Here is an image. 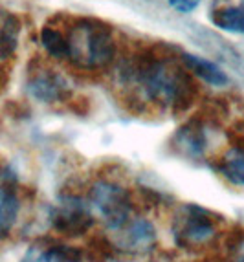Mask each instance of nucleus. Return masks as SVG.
I'll list each match as a JSON object with an SVG mask.
<instances>
[{
	"label": "nucleus",
	"instance_id": "f3484780",
	"mask_svg": "<svg viewBox=\"0 0 244 262\" xmlns=\"http://www.w3.org/2000/svg\"><path fill=\"white\" fill-rule=\"evenodd\" d=\"M239 262H244V257H242V258H240V260H239Z\"/></svg>",
	"mask_w": 244,
	"mask_h": 262
},
{
	"label": "nucleus",
	"instance_id": "4468645a",
	"mask_svg": "<svg viewBox=\"0 0 244 262\" xmlns=\"http://www.w3.org/2000/svg\"><path fill=\"white\" fill-rule=\"evenodd\" d=\"M211 22L215 26L231 33H244V6L215 9L211 13Z\"/></svg>",
	"mask_w": 244,
	"mask_h": 262
},
{
	"label": "nucleus",
	"instance_id": "f8f14e48",
	"mask_svg": "<svg viewBox=\"0 0 244 262\" xmlns=\"http://www.w3.org/2000/svg\"><path fill=\"white\" fill-rule=\"evenodd\" d=\"M21 35V20L8 9L0 8V59H8L15 53Z\"/></svg>",
	"mask_w": 244,
	"mask_h": 262
},
{
	"label": "nucleus",
	"instance_id": "9d476101",
	"mask_svg": "<svg viewBox=\"0 0 244 262\" xmlns=\"http://www.w3.org/2000/svg\"><path fill=\"white\" fill-rule=\"evenodd\" d=\"M218 172L235 187H244V147L231 145L218 160Z\"/></svg>",
	"mask_w": 244,
	"mask_h": 262
},
{
	"label": "nucleus",
	"instance_id": "9b49d317",
	"mask_svg": "<svg viewBox=\"0 0 244 262\" xmlns=\"http://www.w3.org/2000/svg\"><path fill=\"white\" fill-rule=\"evenodd\" d=\"M21 214V200L13 189H0V241L13 233Z\"/></svg>",
	"mask_w": 244,
	"mask_h": 262
},
{
	"label": "nucleus",
	"instance_id": "6e6552de",
	"mask_svg": "<svg viewBox=\"0 0 244 262\" xmlns=\"http://www.w3.org/2000/svg\"><path fill=\"white\" fill-rule=\"evenodd\" d=\"M21 262H85V253L79 246L50 242L28 248Z\"/></svg>",
	"mask_w": 244,
	"mask_h": 262
},
{
	"label": "nucleus",
	"instance_id": "7ed1b4c3",
	"mask_svg": "<svg viewBox=\"0 0 244 262\" xmlns=\"http://www.w3.org/2000/svg\"><path fill=\"white\" fill-rule=\"evenodd\" d=\"M87 202L96 220H99L107 227V231L118 229L131 216H134L131 192L118 182H110V180L94 182L88 189Z\"/></svg>",
	"mask_w": 244,
	"mask_h": 262
},
{
	"label": "nucleus",
	"instance_id": "1a4fd4ad",
	"mask_svg": "<svg viewBox=\"0 0 244 262\" xmlns=\"http://www.w3.org/2000/svg\"><path fill=\"white\" fill-rule=\"evenodd\" d=\"M180 61L186 66V70L193 72L198 79H202L204 83L211 84V86H226L230 83V77L226 75V72L220 68L218 64H215L213 61L198 57L195 53L184 52L180 55Z\"/></svg>",
	"mask_w": 244,
	"mask_h": 262
},
{
	"label": "nucleus",
	"instance_id": "f257e3e1",
	"mask_svg": "<svg viewBox=\"0 0 244 262\" xmlns=\"http://www.w3.org/2000/svg\"><path fill=\"white\" fill-rule=\"evenodd\" d=\"M127 81L134 84L147 101L166 108L188 106L195 94L189 74L173 59L141 57V61L127 68Z\"/></svg>",
	"mask_w": 244,
	"mask_h": 262
},
{
	"label": "nucleus",
	"instance_id": "39448f33",
	"mask_svg": "<svg viewBox=\"0 0 244 262\" xmlns=\"http://www.w3.org/2000/svg\"><path fill=\"white\" fill-rule=\"evenodd\" d=\"M96 216L88 206L87 198L65 196L50 211V226L65 236L83 235L94 226Z\"/></svg>",
	"mask_w": 244,
	"mask_h": 262
},
{
	"label": "nucleus",
	"instance_id": "f03ea898",
	"mask_svg": "<svg viewBox=\"0 0 244 262\" xmlns=\"http://www.w3.org/2000/svg\"><path fill=\"white\" fill-rule=\"evenodd\" d=\"M68 61L81 70H99L116 55L112 30L97 18H77L65 33Z\"/></svg>",
	"mask_w": 244,
	"mask_h": 262
},
{
	"label": "nucleus",
	"instance_id": "ddd939ff",
	"mask_svg": "<svg viewBox=\"0 0 244 262\" xmlns=\"http://www.w3.org/2000/svg\"><path fill=\"white\" fill-rule=\"evenodd\" d=\"M174 145L182 150L186 156L191 158H200L204 154L206 147H208V140H206V132L202 127L189 123L184 128H180L178 134L174 136Z\"/></svg>",
	"mask_w": 244,
	"mask_h": 262
},
{
	"label": "nucleus",
	"instance_id": "2eb2a0df",
	"mask_svg": "<svg viewBox=\"0 0 244 262\" xmlns=\"http://www.w3.org/2000/svg\"><path fill=\"white\" fill-rule=\"evenodd\" d=\"M40 44L43 48L48 52L50 57L53 59H68V44H66V37L63 31L57 28L44 26L40 30Z\"/></svg>",
	"mask_w": 244,
	"mask_h": 262
},
{
	"label": "nucleus",
	"instance_id": "0eeeda50",
	"mask_svg": "<svg viewBox=\"0 0 244 262\" xmlns=\"http://www.w3.org/2000/svg\"><path fill=\"white\" fill-rule=\"evenodd\" d=\"M70 84L59 72L50 68H39L28 77V94L40 103H57L65 101L70 94Z\"/></svg>",
	"mask_w": 244,
	"mask_h": 262
},
{
	"label": "nucleus",
	"instance_id": "423d86ee",
	"mask_svg": "<svg viewBox=\"0 0 244 262\" xmlns=\"http://www.w3.org/2000/svg\"><path fill=\"white\" fill-rule=\"evenodd\" d=\"M109 233L114 248L127 255H147L158 244L156 226L144 216H131L121 227Z\"/></svg>",
	"mask_w": 244,
	"mask_h": 262
},
{
	"label": "nucleus",
	"instance_id": "20e7f679",
	"mask_svg": "<svg viewBox=\"0 0 244 262\" xmlns=\"http://www.w3.org/2000/svg\"><path fill=\"white\" fill-rule=\"evenodd\" d=\"M173 238L182 249H198L217 236V222L213 214L196 204H186L174 213Z\"/></svg>",
	"mask_w": 244,
	"mask_h": 262
},
{
	"label": "nucleus",
	"instance_id": "dca6fc26",
	"mask_svg": "<svg viewBox=\"0 0 244 262\" xmlns=\"http://www.w3.org/2000/svg\"><path fill=\"white\" fill-rule=\"evenodd\" d=\"M173 9H176L178 13H191L193 9L200 6L202 0H167Z\"/></svg>",
	"mask_w": 244,
	"mask_h": 262
}]
</instances>
